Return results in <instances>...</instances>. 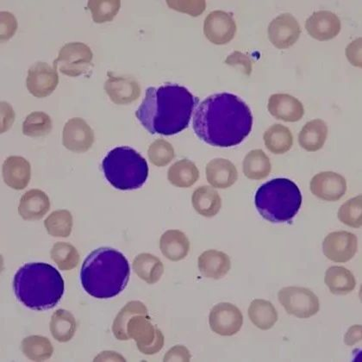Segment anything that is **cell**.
Returning a JSON list of instances; mask_svg holds the SVG:
<instances>
[{
	"instance_id": "cell-18",
	"label": "cell",
	"mask_w": 362,
	"mask_h": 362,
	"mask_svg": "<svg viewBox=\"0 0 362 362\" xmlns=\"http://www.w3.org/2000/svg\"><path fill=\"white\" fill-rule=\"evenodd\" d=\"M267 109L275 119L286 123H296L305 115V108L301 101L287 93L271 95Z\"/></svg>"
},
{
	"instance_id": "cell-38",
	"label": "cell",
	"mask_w": 362,
	"mask_h": 362,
	"mask_svg": "<svg viewBox=\"0 0 362 362\" xmlns=\"http://www.w3.org/2000/svg\"><path fill=\"white\" fill-rule=\"evenodd\" d=\"M51 117L42 112H34L27 116L23 124V135L30 137L45 136L52 131Z\"/></svg>"
},
{
	"instance_id": "cell-29",
	"label": "cell",
	"mask_w": 362,
	"mask_h": 362,
	"mask_svg": "<svg viewBox=\"0 0 362 362\" xmlns=\"http://www.w3.org/2000/svg\"><path fill=\"white\" fill-rule=\"evenodd\" d=\"M265 146L274 155H283L291 151L293 145V135L286 126L275 124L270 126L263 136Z\"/></svg>"
},
{
	"instance_id": "cell-36",
	"label": "cell",
	"mask_w": 362,
	"mask_h": 362,
	"mask_svg": "<svg viewBox=\"0 0 362 362\" xmlns=\"http://www.w3.org/2000/svg\"><path fill=\"white\" fill-rule=\"evenodd\" d=\"M50 257L59 269L69 271L76 269L81 261L80 254L72 244L59 242L54 244L50 251Z\"/></svg>"
},
{
	"instance_id": "cell-44",
	"label": "cell",
	"mask_w": 362,
	"mask_h": 362,
	"mask_svg": "<svg viewBox=\"0 0 362 362\" xmlns=\"http://www.w3.org/2000/svg\"><path fill=\"white\" fill-rule=\"evenodd\" d=\"M17 28L18 23L14 16L6 11L1 13V40H8L13 37Z\"/></svg>"
},
{
	"instance_id": "cell-41",
	"label": "cell",
	"mask_w": 362,
	"mask_h": 362,
	"mask_svg": "<svg viewBox=\"0 0 362 362\" xmlns=\"http://www.w3.org/2000/svg\"><path fill=\"white\" fill-rule=\"evenodd\" d=\"M148 159L156 167H165L175 159V148L164 139H157L151 144L148 151Z\"/></svg>"
},
{
	"instance_id": "cell-12",
	"label": "cell",
	"mask_w": 362,
	"mask_h": 362,
	"mask_svg": "<svg viewBox=\"0 0 362 362\" xmlns=\"http://www.w3.org/2000/svg\"><path fill=\"white\" fill-rule=\"evenodd\" d=\"M301 27L292 14L278 16L269 23L267 33L275 48L286 49L293 46L300 37Z\"/></svg>"
},
{
	"instance_id": "cell-15",
	"label": "cell",
	"mask_w": 362,
	"mask_h": 362,
	"mask_svg": "<svg viewBox=\"0 0 362 362\" xmlns=\"http://www.w3.org/2000/svg\"><path fill=\"white\" fill-rule=\"evenodd\" d=\"M95 141L93 129L81 117L66 122L62 132V144L74 153H85L93 147Z\"/></svg>"
},
{
	"instance_id": "cell-27",
	"label": "cell",
	"mask_w": 362,
	"mask_h": 362,
	"mask_svg": "<svg viewBox=\"0 0 362 362\" xmlns=\"http://www.w3.org/2000/svg\"><path fill=\"white\" fill-rule=\"evenodd\" d=\"M325 282L330 293L334 295H347L356 286V279L352 272L344 267L333 266L326 271Z\"/></svg>"
},
{
	"instance_id": "cell-20",
	"label": "cell",
	"mask_w": 362,
	"mask_h": 362,
	"mask_svg": "<svg viewBox=\"0 0 362 362\" xmlns=\"http://www.w3.org/2000/svg\"><path fill=\"white\" fill-rule=\"evenodd\" d=\"M3 178L8 187L21 191L28 186L31 179V166L22 156H10L3 164Z\"/></svg>"
},
{
	"instance_id": "cell-47",
	"label": "cell",
	"mask_w": 362,
	"mask_h": 362,
	"mask_svg": "<svg viewBox=\"0 0 362 362\" xmlns=\"http://www.w3.org/2000/svg\"><path fill=\"white\" fill-rule=\"evenodd\" d=\"M15 114L13 108L6 102L1 103V133H5L11 127L14 121Z\"/></svg>"
},
{
	"instance_id": "cell-4",
	"label": "cell",
	"mask_w": 362,
	"mask_h": 362,
	"mask_svg": "<svg viewBox=\"0 0 362 362\" xmlns=\"http://www.w3.org/2000/svg\"><path fill=\"white\" fill-rule=\"evenodd\" d=\"M16 298L30 310H47L56 307L65 292L60 272L47 263H27L13 279Z\"/></svg>"
},
{
	"instance_id": "cell-7",
	"label": "cell",
	"mask_w": 362,
	"mask_h": 362,
	"mask_svg": "<svg viewBox=\"0 0 362 362\" xmlns=\"http://www.w3.org/2000/svg\"><path fill=\"white\" fill-rule=\"evenodd\" d=\"M93 54L83 42H69L63 46L54 62V68L66 76L78 77L90 70Z\"/></svg>"
},
{
	"instance_id": "cell-31",
	"label": "cell",
	"mask_w": 362,
	"mask_h": 362,
	"mask_svg": "<svg viewBox=\"0 0 362 362\" xmlns=\"http://www.w3.org/2000/svg\"><path fill=\"white\" fill-rule=\"evenodd\" d=\"M168 178L173 186L188 188L199 180V171L192 161L183 159L172 165L168 173Z\"/></svg>"
},
{
	"instance_id": "cell-2",
	"label": "cell",
	"mask_w": 362,
	"mask_h": 362,
	"mask_svg": "<svg viewBox=\"0 0 362 362\" xmlns=\"http://www.w3.org/2000/svg\"><path fill=\"white\" fill-rule=\"evenodd\" d=\"M199 98L190 90L175 84L149 88L136 117L152 135L173 136L186 129Z\"/></svg>"
},
{
	"instance_id": "cell-35",
	"label": "cell",
	"mask_w": 362,
	"mask_h": 362,
	"mask_svg": "<svg viewBox=\"0 0 362 362\" xmlns=\"http://www.w3.org/2000/svg\"><path fill=\"white\" fill-rule=\"evenodd\" d=\"M22 351L30 361H45L52 356L54 348L48 338L31 336L22 341Z\"/></svg>"
},
{
	"instance_id": "cell-45",
	"label": "cell",
	"mask_w": 362,
	"mask_h": 362,
	"mask_svg": "<svg viewBox=\"0 0 362 362\" xmlns=\"http://www.w3.org/2000/svg\"><path fill=\"white\" fill-rule=\"evenodd\" d=\"M361 41L362 39L358 38L355 42L350 43L346 49V56L353 66L361 68Z\"/></svg>"
},
{
	"instance_id": "cell-37",
	"label": "cell",
	"mask_w": 362,
	"mask_h": 362,
	"mask_svg": "<svg viewBox=\"0 0 362 362\" xmlns=\"http://www.w3.org/2000/svg\"><path fill=\"white\" fill-rule=\"evenodd\" d=\"M73 224V216L66 210L52 212L45 221L47 231L54 238H69L72 232Z\"/></svg>"
},
{
	"instance_id": "cell-28",
	"label": "cell",
	"mask_w": 362,
	"mask_h": 362,
	"mask_svg": "<svg viewBox=\"0 0 362 362\" xmlns=\"http://www.w3.org/2000/svg\"><path fill=\"white\" fill-rule=\"evenodd\" d=\"M133 269L137 276L149 285L158 282L164 274V266L160 259L147 253L137 255L133 262Z\"/></svg>"
},
{
	"instance_id": "cell-42",
	"label": "cell",
	"mask_w": 362,
	"mask_h": 362,
	"mask_svg": "<svg viewBox=\"0 0 362 362\" xmlns=\"http://www.w3.org/2000/svg\"><path fill=\"white\" fill-rule=\"evenodd\" d=\"M167 5L171 9L191 15L192 17H199L206 11V1H167Z\"/></svg>"
},
{
	"instance_id": "cell-3",
	"label": "cell",
	"mask_w": 362,
	"mask_h": 362,
	"mask_svg": "<svg viewBox=\"0 0 362 362\" xmlns=\"http://www.w3.org/2000/svg\"><path fill=\"white\" fill-rule=\"evenodd\" d=\"M131 267L121 252L102 247L86 258L81 271L82 287L86 293L98 300H108L119 295L128 285Z\"/></svg>"
},
{
	"instance_id": "cell-23",
	"label": "cell",
	"mask_w": 362,
	"mask_h": 362,
	"mask_svg": "<svg viewBox=\"0 0 362 362\" xmlns=\"http://www.w3.org/2000/svg\"><path fill=\"white\" fill-rule=\"evenodd\" d=\"M198 266L203 276L220 279L229 273L231 262L229 255L223 252L210 250L199 255Z\"/></svg>"
},
{
	"instance_id": "cell-19",
	"label": "cell",
	"mask_w": 362,
	"mask_h": 362,
	"mask_svg": "<svg viewBox=\"0 0 362 362\" xmlns=\"http://www.w3.org/2000/svg\"><path fill=\"white\" fill-rule=\"evenodd\" d=\"M105 90L110 100L119 105L132 104L139 100L141 95L139 84L132 78L109 76L105 84Z\"/></svg>"
},
{
	"instance_id": "cell-21",
	"label": "cell",
	"mask_w": 362,
	"mask_h": 362,
	"mask_svg": "<svg viewBox=\"0 0 362 362\" xmlns=\"http://www.w3.org/2000/svg\"><path fill=\"white\" fill-rule=\"evenodd\" d=\"M50 200L45 192L33 189L22 196L18 214L27 221H37L48 214Z\"/></svg>"
},
{
	"instance_id": "cell-26",
	"label": "cell",
	"mask_w": 362,
	"mask_h": 362,
	"mask_svg": "<svg viewBox=\"0 0 362 362\" xmlns=\"http://www.w3.org/2000/svg\"><path fill=\"white\" fill-rule=\"evenodd\" d=\"M194 210L204 218H214L222 207V199L218 191L209 186L199 187L192 196Z\"/></svg>"
},
{
	"instance_id": "cell-6",
	"label": "cell",
	"mask_w": 362,
	"mask_h": 362,
	"mask_svg": "<svg viewBox=\"0 0 362 362\" xmlns=\"http://www.w3.org/2000/svg\"><path fill=\"white\" fill-rule=\"evenodd\" d=\"M104 175L114 188L136 190L148 177L147 160L131 147H117L107 153L102 163Z\"/></svg>"
},
{
	"instance_id": "cell-30",
	"label": "cell",
	"mask_w": 362,
	"mask_h": 362,
	"mask_svg": "<svg viewBox=\"0 0 362 362\" xmlns=\"http://www.w3.org/2000/svg\"><path fill=\"white\" fill-rule=\"evenodd\" d=\"M272 165L269 156L262 149H254L243 160V171L247 179L262 180L269 177Z\"/></svg>"
},
{
	"instance_id": "cell-17",
	"label": "cell",
	"mask_w": 362,
	"mask_h": 362,
	"mask_svg": "<svg viewBox=\"0 0 362 362\" xmlns=\"http://www.w3.org/2000/svg\"><path fill=\"white\" fill-rule=\"evenodd\" d=\"M307 33L317 41L332 40L341 33V23L337 14L329 11H318L305 22Z\"/></svg>"
},
{
	"instance_id": "cell-32",
	"label": "cell",
	"mask_w": 362,
	"mask_h": 362,
	"mask_svg": "<svg viewBox=\"0 0 362 362\" xmlns=\"http://www.w3.org/2000/svg\"><path fill=\"white\" fill-rule=\"evenodd\" d=\"M247 313L253 325L262 330L273 328L278 321V313L274 305L261 298L252 301Z\"/></svg>"
},
{
	"instance_id": "cell-48",
	"label": "cell",
	"mask_w": 362,
	"mask_h": 362,
	"mask_svg": "<svg viewBox=\"0 0 362 362\" xmlns=\"http://www.w3.org/2000/svg\"><path fill=\"white\" fill-rule=\"evenodd\" d=\"M361 325L351 326L344 337L345 344L351 347L361 341Z\"/></svg>"
},
{
	"instance_id": "cell-40",
	"label": "cell",
	"mask_w": 362,
	"mask_h": 362,
	"mask_svg": "<svg viewBox=\"0 0 362 362\" xmlns=\"http://www.w3.org/2000/svg\"><path fill=\"white\" fill-rule=\"evenodd\" d=\"M121 1L119 0H104V1L90 0L88 4V8L92 13L93 21L96 23L112 21L119 13Z\"/></svg>"
},
{
	"instance_id": "cell-39",
	"label": "cell",
	"mask_w": 362,
	"mask_h": 362,
	"mask_svg": "<svg viewBox=\"0 0 362 362\" xmlns=\"http://www.w3.org/2000/svg\"><path fill=\"white\" fill-rule=\"evenodd\" d=\"M339 221L349 227L359 229L362 226V195L345 202L337 212Z\"/></svg>"
},
{
	"instance_id": "cell-24",
	"label": "cell",
	"mask_w": 362,
	"mask_h": 362,
	"mask_svg": "<svg viewBox=\"0 0 362 362\" xmlns=\"http://www.w3.org/2000/svg\"><path fill=\"white\" fill-rule=\"evenodd\" d=\"M160 249L169 261L180 262L187 257L190 251V242L182 231L169 230L161 235Z\"/></svg>"
},
{
	"instance_id": "cell-43",
	"label": "cell",
	"mask_w": 362,
	"mask_h": 362,
	"mask_svg": "<svg viewBox=\"0 0 362 362\" xmlns=\"http://www.w3.org/2000/svg\"><path fill=\"white\" fill-rule=\"evenodd\" d=\"M226 63L232 66H241L243 72L247 76H250L252 72V62L250 57L239 51H235L228 57Z\"/></svg>"
},
{
	"instance_id": "cell-5",
	"label": "cell",
	"mask_w": 362,
	"mask_h": 362,
	"mask_svg": "<svg viewBox=\"0 0 362 362\" xmlns=\"http://www.w3.org/2000/svg\"><path fill=\"white\" fill-rule=\"evenodd\" d=\"M255 207L263 218L273 223H290L300 211L302 194L293 180L274 179L259 187Z\"/></svg>"
},
{
	"instance_id": "cell-34",
	"label": "cell",
	"mask_w": 362,
	"mask_h": 362,
	"mask_svg": "<svg viewBox=\"0 0 362 362\" xmlns=\"http://www.w3.org/2000/svg\"><path fill=\"white\" fill-rule=\"evenodd\" d=\"M148 315L147 307L140 301L129 302L120 313L117 314L112 325L114 336L117 340L128 341L127 325L129 320L135 315Z\"/></svg>"
},
{
	"instance_id": "cell-1",
	"label": "cell",
	"mask_w": 362,
	"mask_h": 362,
	"mask_svg": "<svg viewBox=\"0 0 362 362\" xmlns=\"http://www.w3.org/2000/svg\"><path fill=\"white\" fill-rule=\"evenodd\" d=\"M253 127L251 110L241 98L229 93L212 94L195 109L192 128L204 143L218 148L242 144Z\"/></svg>"
},
{
	"instance_id": "cell-25",
	"label": "cell",
	"mask_w": 362,
	"mask_h": 362,
	"mask_svg": "<svg viewBox=\"0 0 362 362\" xmlns=\"http://www.w3.org/2000/svg\"><path fill=\"white\" fill-rule=\"evenodd\" d=\"M328 132L327 124L324 120L313 119L303 126L298 135V144L307 152H317L325 146Z\"/></svg>"
},
{
	"instance_id": "cell-16",
	"label": "cell",
	"mask_w": 362,
	"mask_h": 362,
	"mask_svg": "<svg viewBox=\"0 0 362 362\" xmlns=\"http://www.w3.org/2000/svg\"><path fill=\"white\" fill-rule=\"evenodd\" d=\"M310 188L317 198L324 202H337L345 195L348 186L344 176L327 171L315 175L310 180Z\"/></svg>"
},
{
	"instance_id": "cell-33",
	"label": "cell",
	"mask_w": 362,
	"mask_h": 362,
	"mask_svg": "<svg viewBox=\"0 0 362 362\" xmlns=\"http://www.w3.org/2000/svg\"><path fill=\"white\" fill-rule=\"evenodd\" d=\"M49 325L51 334L59 342H68L72 340L76 332V318L69 310L60 309L54 312Z\"/></svg>"
},
{
	"instance_id": "cell-22",
	"label": "cell",
	"mask_w": 362,
	"mask_h": 362,
	"mask_svg": "<svg viewBox=\"0 0 362 362\" xmlns=\"http://www.w3.org/2000/svg\"><path fill=\"white\" fill-rule=\"evenodd\" d=\"M208 182L214 188L227 189L233 186L238 179V172L230 160L223 158L211 160L206 165Z\"/></svg>"
},
{
	"instance_id": "cell-13",
	"label": "cell",
	"mask_w": 362,
	"mask_h": 362,
	"mask_svg": "<svg viewBox=\"0 0 362 362\" xmlns=\"http://www.w3.org/2000/svg\"><path fill=\"white\" fill-rule=\"evenodd\" d=\"M237 30L232 15L223 11H212L204 23V35L216 45H226L233 40Z\"/></svg>"
},
{
	"instance_id": "cell-46",
	"label": "cell",
	"mask_w": 362,
	"mask_h": 362,
	"mask_svg": "<svg viewBox=\"0 0 362 362\" xmlns=\"http://www.w3.org/2000/svg\"><path fill=\"white\" fill-rule=\"evenodd\" d=\"M191 354L185 346H175L167 352L164 361H190Z\"/></svg>"
},
{
	"instance_id": "cell-10",
	"label": "cell",
	"mask_w": 362,
	"mask_h": 362,
	"mask_svg": "<svg viewBox=\"0 0 362 362\" xmlns=\"http://www.w3.org/2000/svg\"><path fill=\"white\" fill-rule=\"evenodd\" d=\"M326 258L337 263H346L355 257L358 251V239L351 232L340 230L329 233L322 242Z\"/></svg>"
},
{
	"instance_id": "cell-11",
	"label": "cell",
	"mask_w": 362,
	"mask_h": 362,
	"mask_svg": "<svg viewBox=\"0 0 362 362\" xmlns=\"http://www.w3.org/2000/svg\"><path fill=\"white\" fill-rule=\"evenodd\" d=\"M209 324L212 332L223 337L238 334L243 325V316L237 306L220 303L211 309Z\"/></svg>"
},
{
	"instance_id": "cell-49",
	"label": "cell",
	"mask_w": 362,
	"mask_h": 362,
	"mask_svg": "<svg viewBox=\"0 0 362 362\" xmlns=\"http://www.w3.org/2000/svg\"><path fill=\"white\" fill-rule=\"evenodd\" d=\"M106 355L108 356V357L106 356H98L95 359H94V361H126L124 358L119 354L116 352H105Z\"/></svg>"
},
{
	"instance_id": "cell-9",
	"label": "cell",
	"mask_w": 362,
	"mask_h": 362,
	"mask_svg": "<svg viewBox=\"0 0 362 362\" xmlns=\"http://www.w3.org/2000/svg\"><path fill=\"white\" fill-rule=\"evenodd\" d=\"M127 334L129 339L136 341L137 349L144 355H155L163 348V334L151 324L148 315L133 316L128 322Z\"/></svg>"
},
{
	"instance_id": "cell-14",
	"label": "cell",
	"mask_w": 362,
	"mask_h": 362,
	"mask_svg": "<svg viewBox=\"0 0 362 362\" xmlns=\"http://www.w3.org/2000/svg\"><path fill=\"white\" fill-rule=\"evenodd\" d=\"M59 84L57 70L48 63H35L28 70L26 86L31 95L35 98H46L53 93Z\"/></svg>"
},
{
	"instance_id": "cell-8",
	"label": "cell",
	"mask_w": 362,
	"mask_h": 362,
	"mask_svg": "<svg viewBox=\"0 0 362 362\" xmlns=\"http://www.w3.org/2000/svg\"><path fill=\"white\" fill-rule=\"evenodd\" d=\"M278 297L287 313L301 320L315 316L320 310L317 295L305 287H285L279 291Z\"/></svg>"
}]
</instances>
